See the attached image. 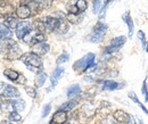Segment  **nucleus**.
<instances>
[{
  "label": "nucleus",
  "instance_id": "obj_40",
  "mask_svg": "<svg viewBox=\"0 0 148 124\" xmlns=\"http://www.w3.org/2000/svg\"><path fill=\"white\" fill-rule=\"evenodd\" d=\"M127 124H137V123H136V121H134V119H133V117L131 116V117H130V120H129V122H128V123H127Z\"/></svg>",
  "mask_w": 148,
  "mask_h": 124
},
{
  "label": "nucleus",
  "instance_id": "obj_32",
  "mask_svg": "<svg viewBox=\"0 0 148 124\" xmlns=\"http://www.w3.org/2000/svg\"><path fill=\"white\" fill-rule=\"evenodd\" d=\"M36 1L39 3L40 8H49L53 3V0H36Z\"/></svg>",
  "mask_w": 148,
  "mask_h": 124
},
{
  "label": "nucleus",
  "instance_id": "obj_3",
  "mask_svg": "<svg viewBox=\"0 0 148 124\" xmlns=\"http://www.w3.org/2000/svg\"><path fill=\"white\" fill-rule=\"evenodd\" d=\"M95 58H96L95 53H87L84 57H82L81 59H79V60H76V62L74 63L73 69L76 72L88 71L89 69L95 67V65H96V64H95Z\"/></svg>",
  "mask_w": 148,
  "mask_h": 124
},
{
  "label": "nucleus",
  "instance_id": "obj_42",
  "mask_svg": "<svg viewBox=\"0 0 148 124\" xmlns=\"http://www.w3.org/2000/svg\"><path fill=\"white\" fill-rule=\"evenodd\" d=\"M112 1H114V0H105V1H104V2H105V5H106V6H107V5H110V3H111Z\"/></svg>",
  "mask_w": 148,
  "mask_h": 124
},
{
  "label": "nucleus",
  "instance_id": "obj_16",
  "mask_svg": "<svg viewBox=\"0 0 148 124\" xmlns=\"http://www.w3.org/2000/svg\"><path fill=\"white\" fill-rule=\"evenodd\" d=\"M50 47L49 45L45 43V42H41V43H38L36 46L32 47V51L34 53H37L39 56H42V55H46V53L49 51Z\"/></svg>",
  "mask_w": 148,
  "mask_h": 124
},
{
  "label": "nucleus",
  "instance_id": "obj_10",
  "mask_svg": "<svg viewBox=\"0 0 148 124\" xmlns=\"http://www.w3.org/2000/svg\"><path fill=\"white\" fill-rule=\"evenodd\" d=\"M16 12L13 3H10L7 0H0V17H8L12 16Z\"/></svg>",
  "mask_w": 148,
  "mask_h": 124
},
{
  "label": "nucleus",
  "instance_id": "obj_27",
  "mask_svg": "<svg viewBox=\"0 0 148 124\" xmlns=\"http://www.w3.org/2000/svg\"><path fill=\"white\" fill-rule=\"evenodd\" d=\"M76 104H77V100H76V99H72V100H70V101H67V103L63 104L62 106L59 107V109H60V110H65V112H69V110H71L72 108H74Z\"/></svg>",
  "mask_w": 148,
  "mask_h": 124
},
{
  "label": "nucleus",
  "instance_id": "obj_39",
  "mask_svg": "<svg viewBox=\"0 0 148 124\" xmlns=\"http://www.w3.org/2000/svg\"><path fill=\"white\" fill-rule=\"evenodd\" d=\"M137 36H138V38H139V40H140V41H143V43H144V45L146 43V36H145V33H144L143 31H138Z\"/></svg>",
  "mask_w": 148,
  "mask_h": 124
},
{
  "label": "nucleus",
  "instance_id": "obj_35",
  "mask_svg": "<svg viewBox=\"0 0 148 124\" xmlns=\"http://www.w3.org/2000/svg\"><path fill=\"white\" fill-rule=\"evenodd\" d=\"M141 92H143V93H144V96H145V100H146V101H148V88H147V81H146V80L143 82Z\"/></svg>",
  "mask_w": 148,
  "mask_h": 124
},
{
  "label": "nucleus",
  "instance_id": "obj_9",
  "mask_svg": "<svg viewBox=\"0 0 148 124\" xmlns=\"http://www.w3.org/2000/svg\"><path fill=\"white\" fill-rule=\"evenodd\" d=\"M32 30V24L29 21H21L17 24V27L15 30L16 32V36L18 38L19 40H23V38L26 36L30 31Z\"/></svg>",
  "mask_w": 148,
  "mask_h": 124
},
{
  "label": "nucleus",
  "instance_id": "obj_19",
  "mask_svg": "<svg viewBox=\"0 0 148 124\" xmlns=\"http://www.w3.org/2000/svg\"><path fill=\"white\" fill-rule=\"evenodd\" d=\"M13 32L10 29H8L3 23H0V39L1 40H8L12 39Z\"/></svg>",
  "mask_w": 148,
  "mask_h": 124
},
{
  "label": "nucleus",
  "instance_id": "obj_18",
  "mask_svg": "<svg viewBox=\"0 0 148 124\" xmlns=\"http://www.w3.org/2000/svg\"><path fill=\"white\" fill-rule=\"evenodd\" d=\"M96 110H97V107L96 105L91 103V101H88V103H86L83 107H82V112L86 114V116H88V117H90V116H93L95 114H96Z\"/></svg>",
  "mask_w": 148,
  "mask_h": 124
},
{
  "label": "nucleus",
  "instance_id": "obj_13",
  "mask_svg": "<svg viewBox=\"0 0 148 124\" xmlns=\"http://www.w3.org/2000/svg\"><path fill=\"white\" fill-rule=\"evenodd\" d=\"M99 86L101 90H107V91H113V90H116V89L121 88V84L115 82V81H112V80H104V81H100L99 82Z\"/></svg>",
  "mask_w": 148,
  "mask_h": 124
},
{
  "label": "nucleus",
  "instance_id": "obj_29",
  "mask_svg": "<svg viewBox=\"0 0 148 124\" xmlns=\"http://www.w3.org/2000/svg\"><path fill=\"white\" fill-rule=\"evenodd\" d=\"M8 120L10 122H13V123H17V122H21L22 116L19 115V112H13V113H9Z\"/></svg>",
  "mask_w": 148,
  "mask_h": 124
},
{
  "label": "nucleus",
  "instance_id": "obj_5",
  "mask_svg": "<svg viewBox=\"0 0 148 124\" xmlns=\"http://www.w3.org/2000/svg\"><path fill=\"white\" fill-rule=\"evenodd\" d=\"M45 40H46V38H45L43 32L37 30L36 27L32 29L26 36L23 38V41H24L27 46H30V47H33V46H36L38 43L45 42Z\"/></svg>",
  "mask_w": 148,
  "mask_h": 124
},
{
  "label": "nucleus",
  "instance_id": "obj_23",
  "mask_svg": "<svg viewBox=\"0 0 148 124\" xmlns=\"http://www.w3.org/2000/svg\"><path fill=\"white\" fill-rule=\"evenodd\" d=\"M122 19L127 23V25H128V29H129V36H133V30H134V24H133V19L131 18L130 16V13H125L123 16H122Z\"/></svg>",
  "mask_w": 148,
  "mask_h": 124
},
{
  "label": "nucleus",
  "instance_id": "obj_6",
  "mask_svg": "<svg viewBox=\"0 0 148 124\" xmlns=\"http://www.w3.org/2000/svg\"><path fill=\"white\" fill-rule=\"evenodd\" d=\"M125 42H127V36H116V38H114L111 41L110 46L106 47V49H105L104 53H105V55H112V53H116V51H119V50L122 48V46H123Z\"/></svg>",
  "mask_w": 148,
  "mask_h": 124
},
{
  "label": "nucleus",
  "instance_id": "obj_45",
  "mask_svg": "<svg viewBox=\"0 0 148 124\" xmlns=\"http://www.w3.org/2000/svg\"><path fill=\"white\" fill-rule=\"evenodd\" d=\"M0 43H1V39H0Z\"/></svg>",
  "mask_w": 148,
  "mask_h": 124
},
{
  "label": "nucleus",
  "instance_id": "obj_12",
  "mask_svg": "<svg viewBox=\"0 0 148 124\" xmlns=\"http://www.w3.org/2000/svg\"><path fill=\"white\" fill-rule=\"evenodd\" d=\"M16 16L21 19H26V18H29L31 15H32V10H31V8L29 7V6H26V5H24V3H21L18 7L16 8Z\"/></svg>",
  "mask_w": 148,
  "mask_h": 124
},
{
  "label": "nucleus",
  "instance_id": "obj_43",
  "mask_svg": "<svg viewBox=\"0 0 148 124\" xmlns=\"http://www.w3.org/2000/svg\"><path fill=\"white\" fill-rule=\"evenodd\" d=\"M145 49H146V51H147V53H148V42L145 43Z\"/></svg>",
  "mask_w": 148,
  "mask_h": 124
},
{
  "label": "nucleus",
  "instance_id": "obj_1",
  "mask_svg": "<svg viewBox=\"0 0 148 124\" xmlns=\"http://www.w3.org/2000/svg\"><path fill=\"white\" fill-rule=\"evenodd\" d=\"M0 53L9 60H14V59H18L22 57V50L19 48V46L13 40V39H8V40H2L0 43Z\"/></svg>",
  "mask_w": 148,
  "mask_h": 124
},
{
  "label": "nucleus",
  "instance_id": "obj_28",
  "mask_svg": "<svg viewBox=\"0 0 148 124\" xmlns=\"http://www.w3.org/2000/svg\"><path fill=\"white\" fill-rule=\"evenodd\" d=\"M75 5H76L80 13H83L87 10V7H88L87 0H75Z\"/></svg>",
  "mask_w": 148,
  "mask_h": 124
},
{
  "label": "nucleus",
  "instance_id": "obj_2",
  "mask_svg": "<svg viewBox=\"0 0 148 124\" xmlns=\"http://www.w3.org/2000/svg\"><path fill=\"white\" fill-rule=\"evenodd\" d=\"M21 59L27 66V69L30 71L40 72V69L42 67V59H41V57L39 55H37V53H34L33 51L25 53L24 56L21 57Z\"/></svg>",
  "mask_w": 148,
  "mask_h": 124
},
{
  "label": "nucleus",
  "instance_id": "obj_34",
  "mask_svg": "<svg viewBox=\"0 0 148 124\" xmlns=\"http://www.w3.org/2000/svg\"><path fill=\"white\" fill-rule=\"evenodd\" d=\"M25 91L31 98H36L37 97V91L33 87H25Z\"/></svg>",
  "mask_w": 148,
  "mask_h": 124
},
{
  "label": "nucleus",
  "instance_id": "obj_33",
  "mask_svg": "<svg viewBox=\"0 0 148 124\" xmlns=\"http://www.w3.org/2000/svg\"><path fill=\"white\" fill-rule=\"evenodd\" d=\"M100 7H101V0H93L92 9L95 14H98L100 12Z\"/></svg>",
  "mask_w": 148,
  "mask_h": 124
},
{
  "label": "nucleus",
  "instance_id": "obj_20",
  "mask_svg": "<svg viewBox=\"0 0 148 124\" xmlns=\"http://www.w3.org/2000/svg\"><path fill=\"white\" fill-rule=\"evenodd\" d=\"M18 17H15L14 15H12V16H8V17L5 18V21H3V24L8 27V29H10V30H16V27H17V24H18Z\"/></svg>",
  "mask_w": 148,
  "mask_h": 124
},
{
  "label": "nucleus",
  "instance_id": "obj_31",
  "mask_svg": "<svg viewBox=\"0 0 148 124\" xmlns=\"http://www.w3.org/2000/svg\"><path fill=\"white\" fill-rule=\"evenodd\" d=\"M69 59H70V55H69L67 53H63L58 58H57L56 63H57V65H59V64H63V63L67 62Z\"/></svg>",
  "mask_w": 148,
  "mask_h": 124
},
{
  "label": "nucleus",
  "instance_id": "obj_24",
  "mask_svg": "<svg viewBox=\"0 0 148 124\" xmlns=\"http://www.w3.org/2000/svg\"><path fill=\"white\" fill-rule=\"evenodd\" d=\"M80 93H81V88L77 84L71 86L70 88L67 89V92H66V95H67L69 98H75V97L80 96Z\"/></svg>",
  "mask_w": 148,
  "mask_h": 124
},
{
  "label": "nucleus",
  "instance_id": "obj_11",
  "mask_svg": "<svg viewBox=\"0 0 148 124\" xmlns=\"http://www.w3.org/2000/svg\"><path fill=\"white\" fill-rule=\"evenodd\" d=\"M41 21H42V23H43V25H45V27H46V30L48 32H56V29H57V26L59 24V18L46 16Z\"/></svg>",
  "mask_w": 148,
  "mask_h": 124
},
{
  "label": "nucleus",
  "instance_id": "obj_17",
  "mask_svg": "<svg viewBox=\"0 0 148 124\" xmlns=\"http://www.w3.org/2000/svg\"><path fill=\"white\" fill-rule=\"evenodd\" d=\"M63 74H64V69L60 67V66H57L55 70H54L51 76H50V81H51V87L53 88L58 83V80L63 76Z\"/></svg>",
  "mask_w": 148,
  "mask_h": 124
},
{
  "label": "nucleus",
  "instance_id": "obj_41",
  "mask_svg": "<svg viewBox=\"0 0 148 124\" xmlns=\"http://www.w3.org/2000/svg\"><path fill=\"white\" fill-rule=\"evenodd\" d=\"M0 124H13V122H10V121H1Z\"/></svg>",
  "mask_w": 148,
  "mask_h": 124
},
{
  "label": "nucleus",
  "instance_id": "obj_38",
  "mask_svg": "<svg viewBox=\"0 0 148 124\" xmlns=\"http://www.w3.org/2000/svg\"><path fill=\"white\" fill-rule=\"evenodd\" d=\"M128 96H129V98L131 100H133L136 104H139L140 101H139V99H138V97H137V95L134 93V92H129L128 93Z\"/></svg>",
  "mask_w": 148,
  "mask_h": 124
},
{
  "label": "nucleus",
  "instance_id": "obj_25",
  "mask_svg": "<svg viewBox=\"0 0 148 124\" xmlns=\"http://www.w3.org/2000/svg\"><path fill=\"white\" fill-rule=\"evenodd\" d=\"M46 80H47V74L45 72H38L37 75H36V79H34V83H36L37 87L40 88L45 84Z\"/></svg>",
  "mask_w": 148,
  "mask_h": 124
},
{
  "label": "nucleus",
  "instance_id": "obj_14",
  "mask_svg": "<svg viewBox=\"0 0 148 124\" xmlns=\"http://www.w3.org/2000/svg\"><path fill=\"white\" fill-rule=\"evenodd\" d=\"M113 117L115 119V121L116 122H119V123H122V124H127L129 122L130 120V116L128 113H125L124 110H121V109H119V110H116L114 114H113Z\"/></svg>",
  "mask_w": 148,
  "mask_h": 124
},
{
  "label": "nucleus",
  "instance_id": "obj_36",
  "mask_svg": "<svg viewBox=\"0 0 148 124\" xmlns=\"http://www.w3.org/2000/svg\"><path fill=\"white\" fill-rule=\"evenodd\" d=\"M101 124H122V123L116 122L114 117H106V119H104L101 121Z\"/></svg>",
  "mask_w": 148,
  "mask_h": 124
},
{
  "label": "nucleus",
  "instance_id": "obj_26",
  "mask_svg": "<svg viewBox=\"0 0 148 124\" xmlns=\"http://www.w3.org/2000/svg\"><path fill=\"white\" fill-rule=\"evenodd\" d=\"M13 100V105L15 107V110L16 112H22V110H24V108H25V101L23 100V99H12Z\"/></svg>",
  "mask_w": 148,
  "mask_h": 124
},
{
  "label": "nucleus",
  "instance_id": "obj_44",
  "mask_svg": "<svg viewBox=\"0 0 148 124\" xmlns=\"http://www.w3.org/2000/svg\"><path fill=\"white\" fill-rule=\"evenodd\" d=\"M0 104H1V96H0Z\"/></svg>",
  "mask_w": 148,
  "mask_h": 124
},
{
  "label": "nucleus",
  "instance_id": "obj_21",
  "mask_svg": "<svg viewBox=\"0 0 148 124\" xmlns=\"http://www.w3.org/2000/svg\"><path fill=\"white\" fill-rule=\"evenodd\" d=\"M69 21L65 18H59V24L56 29V33L58 34H65L69 31Z\"/></svg>",
  "mask_w": 148,
  "mask_h": 124
},
{
  "label": "nucleus",
  "instance_id": "obj_4",
  "mask_svg": "<svg viewBox=\"0 0 148 124\" xmlns=\"http://www.w3.org/2000/svg\"><path fill=\"white\" fill-rule=\"evenodd\" d=\"M107 32V25L104 24L103 22H98L95 27H93V31L91 32V34L89 36L88 40L92 43H99L100 41H103L104 36Z\"/></svg>",
  "mask_w": 148,
  "mask_h": 124
},
{
  "label": "nucleus",
  "instance_id": "obj_15",
  "mask_svg": "<svg viewBox=\"0 0 148 124\" xmlns=\"http://www.w3.org/2000/svg\"><path fill=\"white\" fill-rule=\"evenodd\" d=\"M67 121V112L65 110H57L53 116V122L56 124H64Z\"/></svg>",
  "mask_w": 148,
  "mask_h": 124
},
{
  "label": "nucleus",
  "instance_id": "obj_22",
  "mask_svg": "<svg viewBox=\"0 0 148 124\" xmlns=\"http://www.w3.org/2000/svg\"><path fill=\"white\" fill-rule=\"evenodd\" d=\"M0 109L5 113H13V112H16L15 110V107L13 105V100H5V101H1L0 104Z\"/></svg>",
  "mask_w": 148,
  "mask_h": 124
},
{
  "label": "nucleus",
  "instance_id": "obj_30",
  "mask_svg": "<svg viewBox=\"0 0 148 124\" xmlns=\"http://www.w3.org/2000/svg\"><path fill=\"white\" fill-rule=\"evenodd\" d=\"M81 18H82V16H79V14H70L69 13V15H67V21L71 22V23H73V24L80 23L81 22Z\"/></svg>",
  "mask_w": 148,
  "mask_h": 124
},
{
  "label": "nucleus",
  "instance_id": "obj_37",
  "mask_svg": "<svg viewBox=\"0 0 148 124\" xmlns=\"http://www.w3.org/2000/svg\"><path fill=\"white\" fill-rule=\"evenodd\" d=\"M50 110H51V105H50V104L45 105L43 109H42V117H46V116L50 113Z\"/></svg>",
  "mask_w": 148,
  "mask_h": 124
},
{
  "label": "nucleus",
  "instance_id": "obj_8",
  "mask_svg": "<svg viewBox=\"0 0 148 124\" xmlns=\"http://www.w3.org/2000/svg\"><path fill=\"white\" fill-rule=\"evenodd\" d=\"M3 75H5L8 80L13 81L14 83L21 84V86H24V84H25V82H26V79H25V76H24L23 74L18 73L17 71L10 70V69L5 70V71H3Z\"/></svg>",
  "mask_w": 148,
  "mask_h": 124
},
{
  "label": "nucleus",
  "instance_id": "obj_7",
  "mask_svg": "<svg viewBox=\"0 0 148 124\" xmlns=\"http://www.w3.org/2000/svg\"><path fill=\"white\" fill-rule=\"evenodd\" d=\"M0 96L3 98H17L19 97V91L10 84L0 82Z\"/></svg>",
  "mask_w": 148,
  "mask_h": 124
}]
</instances>
